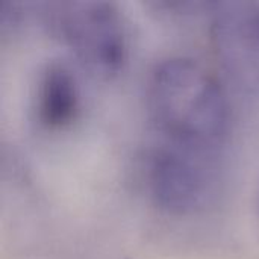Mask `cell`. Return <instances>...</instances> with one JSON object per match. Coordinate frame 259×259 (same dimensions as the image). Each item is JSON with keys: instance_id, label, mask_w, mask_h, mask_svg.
Returning a JSON list of instances; mask_svg holds the SVG:
<instances>
[{"instance_id": "6", "label": "cell", "mask_w": 259, "mask_h": 259, "mask_svg": "<svg viewBox=\"0 0 259 259\" xmlns=\"http://www.w3.org/2000/svg\"><path fill=\"white\" fill-rule=\"evenodd\" d=\"M255 208H256V219H258V223H259V185H258V190H256V202H255Z\"/></svg>"}, {"instance_id": "5", "label": "cell", "mask_w": 259, "mask_h": 259, "mask_svg": "<svg viewBox=\"0 0 259 259\" xmlns=\"http://www.w3.org/2000/svg\"><path fill=\"white\" fill-rule=\"evenodd\" d=\"M32 115L42 131L70 127L80 112V87L71 67L50 59L39 67L32 87Z\"/></svg>"}, {"instance_id": "4", "label": "cell", "mask_w": 259, "mask_h": 259, "mask_svg": "<svg viewBox=\"0 0 259 259\" xmlns=\"http://www.w3.org/2000/svg\"><path fill=\"white\" fill-rule=\"evenodd\" d=\"M208 15L226 82L244 97H259V3L209 2Z\"/></svg>"}, {"instance_id": "3", "label": "cell", "mask_w": 259, "mask_h": 259, "mask_svg": "<svg viewBox=\"0 0 259 259\" xmlns=\"http://www.w3.org/2000/svg\"><path fill=\"white\" fill-rule=\"evenodd\" d=\"M146 190L171 217H194L214 208L223 190L222 155L159 143L146 161Z\"/></svg>"}, {"instance_id": "1", "label": "cell", "mask_w": 259, "mask_h": 259, "mask_svg": "<svg viewBox=\"0 0 259 259\" xmlns=\"http://www.w3.org/2000/svg\"><path fill=\"white\" fill-rule=\"evenodd\" d=\"M147 111L168 146L223 155L231 132V106L220 79L199 61L168 56L147 80Z\"/></svg>"}, {"instance_id": "2", "label": "cell", "mask_w": 259, "mask_h": 259, "mask_svg": "<svg viewBox=\"0 0 259 259\" xmlns=\"http://www.w3.org/2000/svg\"><path fill=\"white\" fill-rule=\"evenodd\" d=\"M35 20L94 77L112 79L124 70L129 59V35L124 17L114 3H36Z\"/></svg>"}]
</instances>
